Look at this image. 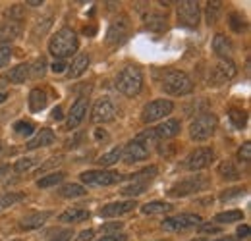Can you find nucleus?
<instances>
[{"instance_id":"obj_1","label":"nucleus","mask_w":251,"mask_h":241,"mask_svg":"<svg viewBox=\"0 0 251 241\" xmlns=\"http://www.w3.org/2000/svg\"><path fill=\"white\" fill-rule=\"evenodd\" d=\"M79 43H77V35L74 33V29L70 27H62L60 31H56V35H52L50 43H49V52L62 60V58H68L72 56L75 50H77Z\"/></svg>"},{"instance_id":"obj_2","label":"nucleus","mask_w":251,"mask_h":241,"mask_svg":"<svg viewBox=\"0 0 251 241\" xmlns=\"http://www.w3.org/2000/svg\"><path fill=\"white\" fill-rule=\"evenodd\" d=\"M160 87L166 95H174V96H182L189 95L193 91V81L189 79L186 72L180 70H166L162 79H160Z\"/></svg>"},{"instance_id":"obj_3","label":"nucleus","mask_w":251,"mask_h":241,"mask_svg":"<svg viewBox=\"0 0 251 241\" xmlns=\"http://www.w3.org/2000/svg\"><path fill=\"white\" fill-rule=\"evenodd\" d=\"M114 85L126 96H135L139 91L143 89V73L137 66H126L116 75Z\"/></svg>"},{"instance_id":"obj_4","label":"nucleus","mask_w":251,"mask_h":241,"mask_svg":"<svg viewBox=\"0 0 251 241\" xmlns=\"http://www.w3.org/2000/svg\"><path fill=\"white\" fill-rule=\"evenodd\" d=\"M180 129H182V121L176 120V118H172V120H166L164 123H160L157 127H153V129H149V131H143V133H139L137 135V141H141V143H149V141H157V139H170V137H174V135H178L180 133Z\"/></svg>"},{"instance_id":"obj_5","label":"nucleus","mask_w":251,"mask_h":241,"mask_svg":"<svg viewBox=\"0 0 251 241\" xmlns=\"http://www.w3.org/2000/svg\"><path fill=\"white\" fill-rule=\"evenodd\" d=\"M219 120L215 114H201L189 123V135L195 141H205L217 131Z\"/></svg>"},{"instance_id":"obj_6","label":"nucleus","mask_w":251,"mask_h":241,"mask_svg":"<svg viewBox=\"0 0 251 241\" xmlns=\"http://www.w3.org/2000/svg\"><path fill=\"white\" fill-rule=\"evenodd\" d=\"M120 180H122V176L112 170H87L81 174V181L87 187H106V185L118 183Z\"/></svg>"},{"instance_id":"obj_7","label":"nucleus","mask_w":251,"mask_h":241,"mask_svg":"<svg viewBox=\"0 0 251 241\" xmlns=\"http://www.w3.org/2000/svg\"><path fill=\"white\" fill-rule=\"evenodd\" d=\"M207 185H209V180H207L205 176L197 174V176H191L188 180H182L180 183L172 185V189L168 191V195H170V197H186V195L199 193V191L207 189Z\"/></svg>"},{"instance_id":"obj_8","label":"nucleus","mask_w":251,"mask_h":241,"mask_svg":"<svg viewBox=\"0 0 251 241\" xmlns=\"http://www.w3.org/2000/svg\"><path fill=\"white\" fill-rule=\"evenodd\" d=\"M172 110H174V102H172V100H168V98H158V100L149 102V104L143 108L141 120L145 121V123H153V121L168 116Z\"/></svg>"},{"instance_id":"obj_9","label":"nucleus","mask_w":251,"mask_h":241,"mask_svg":"<svg viewBox=\"0 0 251 241\" xmlns=\"http://www.w3.org/2000/svg\"><path fill=\"white\" fill-rule=\"evenodd\" d=\"M236 64L232 60H220L219 64L213 66L211 73H209V85L213 87H219V85H224L226 81H230L234 75H236Z\"/></svg>"},{"instance_id":"obj_10","label":"nucleus","mask_w":251,"mask_h":241,"mask_svg":"<svg viewBox=\"0 0 251 241\" xmlns=\"http://www.w3.org/2000/svg\"><path fill=\"white\" fill-rule=\"evenodd\" d=\"M176 14H178V22L184 27H197L201 10H199V4L195 0H184V2L178 4Z\"/></svg>"},{"instance_id":"obj_11","label":"nucleus","mask_w":251,"mask_h":241,"mask_svg":"<svg viewBox=\"0 0 251 241\" xmlns=\"http://www.w3.org/2000/svg\"><path fill=\"white\" fill-rule=\"evenodd\" d=\"M199 224H201V216L199 214H180V216L166 218L162 222V228L166 232H186V230H191V228H195Z\"/></svg>"},{"instance_id":"obj_12","label":"nucleus","mask_w":251,"mask_h":241,"mask_svg":"<svg viewBox=\"0 0 251 241\" xmlns=\"http://www.w3.org/2000/svg\"><path fill=\"white\" fill-rule=\"evenodd\" d=\"M129 33V20L126 16H120L116 20H112L110 27L106 31V43L108 45H122L127 39Z\"/></svg>"},{"instance_id":"obj_13","label":"nucleus","mask_w":251,"mask_h":241,"mask_svg":"<svg viewBox=\"0 0 251 241\" xmlns=\"http://www.w3.org/2000/svg\"><path fill=\"white\" fill-rule=\"evenodd\" d=\"M116 106L112 104V100L108 98H100L97 100L93 106V112H91V121L93 123H108L116 118Z\"/></svg>"},{"instance_id":"obj_14","label":"nucleus","mask_w":251,"mask_h":241,"mask_svg":"<svg viewBox=\"0 0 251 241\" xmlns=\"http://www.w3.org/2000/svg\"><path fill=\"white\" fill-rule=\"evenodd\" d=\"M213 160H215V151L211 147H199L193 152H189V156L186 158V166L189 170H203Z\"/></svg>"},{"instance_id":"obj_15","label":"nucleus","mask_w":251,"mask_h":241,"mask_svg":"<svg viewBox=\"0 0 251 241\" xmlns=\"http://www.w3.org/2000/svg\"><path fill=\"white\" fill-rule=\"evenodd\" d=\"M122 156H124V162L127 164H133V162H141L145 158H149V147L137 139L129 141L122 151Z\"/></svg>"},{"instance_id":"obj_16","label":"nucleus","mask_w":251,"mask_h":241,"mask_svg":"<svg viewBox=\"0 0 251 241\" xmlns=\"http://www.w3.org/2000/svg\"><path fill=\"white\" fill-rule=\"evenodd\" d=\"M87 106H89V102H87V98H77L75 100V104L72 106V110H70V114H68V121H66V129H75L83 118H85V114H87Z\"/></svg>"},{"instance_id":"obj_17","label":"nucleus","mask_w":251,"mask_h":241,"mask_svg":"<svg viewBox=\"0 0 251 241\" xmlns=\"http://www.w3.org/2000/svg\"><path fill=\"white\" fill-rule=\"evenodd\" d=\"M135 201L131 199V201H120V203H108V205H104L99 214L100 216H104V218H112V216H120V214H126V212H131L135 209Z\"/></svg>"},{"instance_id":"obj_18","label":"nucleus","mask_w":251,"mask_h":241,"mask_svg":"<svg viewBox=\"0 0 251 241\" xmlns=\"http://www.w3.org/2000/svg\"><path fill=\"white\" fill-rule=\"evenodd\" d=\"M213 50H215V54L219 56L220 60H230L232 50H234L232 41L226 35H222V33L215 35V39H213Z\"/></svg>"},{"instance_id":"obj_19","label":"nucleus","mask_w":251,"mask_h":241,"mask_svg":"<svg viewBox=\"0 0 251 241\" xmlns=\"http://www.w3.org/2000/svg\"><path fill=\"white\" fill-rule=\"evenodd\" d=\"M54 131L52 129H49V127H45V129H41L33 139L27 141V149L29 151H35V149H41V147H49V145H52L54 143Z\"/></svg>"},{"instance_id":"obj_20","label":"nucleus","mask_w":251,"mask_h":241,"mask_svg":"<svg viewBox=\"0 0 251 241\" xmlns=\"http://www.w3.org/2000/svg\"><path fill=\"white\" fill-rule=\"evenodd\" d=\"M22 35V24L18 20H8L0 25V43H10Z\"/></svg>"},{"instance_id":"obj_21","label":"nucleus","mask_w":251,"mask_h":241,"mask_svg":"<svg viewBox=\"0 0 251 241\" xmlns=\"http://www.w3.org/2000/svg\"><path fill=\"white\" fill-rule=\"evenodd\" d=\"M50 214H52V212H49V211L31 212V214H27V216H24V218H22L20 226H22L24 230H35V228H41V226L50 218Z\"/></svg>"},{"instance_id":"obj_22","label":"nucleus","mask_w":251,"mask_h":241,"mask_svg":"<svg viewBox=\"0 0 251 241\" xmlns=\"http://www.w3.org/2000/svg\"><path fill=\"white\" fill-rule=\"evenodd\" d=\"M89 218V211L87 209H81V207H74V209H68L64 211L58 220L64 222V224H75V222H83Z\"/></svg>"},{"instance_id":"obj_23","label":"nucleus","mask_w":251,"mask_h":241,"mask_svg":"<svg viewBox=\"0 0 251 241\" xmlns=\"http://www.w3.org/2000/svg\"><path fill=\"white\" fill-rule=\"evenodd\" d=\"M87 68H89V56H87V54H79L75 60L70 64V68H68V77H70V79H75V77L83 75V73L87 72Z\"/></svg>"},{"instance_id":"obj_24","label":"nucleus","mask_w":251,"mask_h":241,"mask_svg":"<svg viewBox=\"0 0 251 241\" xmlns=\"http://www.w3.org/2000/svg\"><path fill=\"white\" fill-rule=\"evenodd\" d=\"M49 102V96H47V91L45 89H33L29 93V110L31 112H41Z\"/></svg>"},{"instance_id":"obj_25","label":"nucleus","mask_w":251,"mask_h":241,"mask_svg":"<svg viewBox=\"0 0 251 241\" xmlns=\"http://www.w3.org/2000/svg\"><path fill=\"white\" fill-rule=\"evenodd\" d=\"M219 174L224 178V180L228 181H236L242 178V174H240V170L230 162V160H224V162H220L219 166Z\"/></svg>"},{"instance_id":"obj_26","label":"nucleus","mask_w":251,"mask_h":241,"mask_svg":"<svg viewBox=\"0 0 251 241\" xmlns=\"http://www.w3.org/2000/svg\"><path fill=\"white\" fill-rule=\"evenodd\" d=\"M145 25L151 31H162L166 27V16L162 14H155V12H149L145 16Z\"/></svg>"},{"instance_id":"obj_27","label":"nucleus","mask_w":251,"mask_h":241,"mask_svg":"<svg viewBox=\"0 0 251 241\" xmlns=\"http://www.w3.org/2000/svg\"><path fill=\"white\" fill-rule=\"evenodd\" d=\"M27 77H29V64H20L14 70H10V73H8V79L12 83H24Z\"/></svg>"},{"instance_id":"obj_28","label":"nucleus","mask_w":251,"mask_h":241,"mask_svg":"<svg viewBox=\"0 0 251 241\" xmlns=\"http://www.w3.org/2000/svg\"><path fill=\"white\" fill-rule=\"evenodd\" d=\"M143 214H164V212L172 211V205L164 203V201H153V203H147L141 207Z\"/></svg>"},{"instance_id":"obj_29","label":"nucleus","mask_w":251,"mask_h":241,"mask_svg":"<svg viewBox=\"0 0 251 241\" xmlns=\"http://www.w3.org/2000/svg\"><path fill=\"white\" fill-rule=\"evenodd\" d=\"M228 118H230L232 125H234L236 129H246V123H248V114H246V110H240V108H230Z\"/></svg>"},{"instance_id":"obj_30","label":"nucleus","mask_w":251,"mask_h":241,"mask_svg":"<svg viewBox=\"0 0 251 241\" xmlns=\"http://www.w3.org/2000/svg\"><path fill=\"white\" fill-rule=\"evenodd\" d=\"M238 220H244V212L242 211H226V212H219L215 216V222L217 224H232V222H238Z\"/></svg>"},{"instance_id":"obj_31","label":"nucleus","mask_w":251,"mask_h":241,"mask_svg":"<svg viewBox=\"0 0 251 241\" xmlns=\"http://www.w3.org/2000/svg\"><path fill=\"white\" fill-rule=\"evenodd\" d=\"M60 195L62 197H83V195H87V189L79 183H68V185L60 187Z\"/></svg>"},{"instance_id":"obj_32","label":"nucleus","mask_w":251,"mask_h":241,"mask_svg":"<svg viewBox=\"0 0 251 241\" xmlns=\"http://www.w3.org/2000/svg\"><path fill=\"white\" fill-rule=\"evenodd\" d=\"M64 172H52V174H49V176H45V178H41V180L37 181V185L41 187V189H47V187H52V185H56V183H60L64 180Z\"/></svg>"},{"instance_id":"obj_33","label":"nucleus","mask_w":251,"mask_h":241,"mask_svg":"<svg viewBox=\"0 0 251 241\" xmlns=\"http://www.w3.org/2000/svg\"><path fill=\"white\" fill-rule=\"evenodd\" d=\"M122 156V151L120 149H112V151H108L106 154H102L100 158H97V162H99V166H112V164H116L118 162V158Z\"/></svg>"},{"instance_id":"obj_34","label":"nucleus","mask_w":251,"mask_h":241,"mask_svg":"<svg viewBox=\"0 0 251 241\" xmlns=\"http://www.w3.org/2000/svg\"><path fill=\"white\" fill-rule=\"evenodd\" d=\"M20 201H24V193H6V195H0V211L8 209V207H12V205H16Z\"/></svg>"},{"instance_id":"obj_35","label":"nucleus","mask_w":251,"mask_h":241,"mask_svg":"<svg viewBox=\"0 0 251 241\" xmlns=\"http://www.w3.org/2000/svg\"><path fill=\"white\" fill-rule=\"evenodd\" d=\"M145 189H147V183H141V181H131L129 185H126L124 189H122V193H124V195H127V197H135V195L145 193Z\"/></svg>"},{"instance_id":"obj_36","label":"nucleus","mask_w":251,"mask_h":241,"mask_svg":"<svg viewBox=\"0 0 251 241\" xmlns=\"http://www.w3.org/2000/svg\"><path fill=\"white\" fill-rule=\"evenodd\" d=\"M37 162H39V158H33V156H27V158H20V160L14 164V172H16V174H22V172H25V170L33 168Z\"/></svg>"},{"instance_id":"obj_37","label":"nucleus","mask_w":251,"mask_h":241,"mask_svg":"<svg viewBox=\"0 0 251 241\" xmlns=\"http://www.w3.org/2000/svg\"><path fill=\"white\" fill-rule=\"evenodd\" d=\"M14 131L18 133V135H31L33 131H35V123L33 121H25V120H20L14 123Z\"/></svg>"},{"instance_id":"obj_38","label":"nucleus","mask_w":251,"mask_h":241,"mask_svg":"<svg viewBox=\"0 0 251 241\" xmlns=\"http://www.w3.org/2000/svg\"><path fill=\"white\" fill-rule=\"evenodd\" d=\"M219 14H220V2H209L207 4V24L209 25L217 24Z\"/></svg>"},{"instance_id":"obj_39","label":"nucleus","mask_w":251,"mask_h":241,"mask_svg":"<svg viewBox=\"0 0 251 241\" xmlns=\"http://www.w3.org/2000/svg\"><path fill=\"white\" fill-rule=\"evenodd\" d=\"M228 24H230V27L236 31V33H242V29H246V20L240 16V14H230V20H228Z\"/></svg>"},{"instance_id":"obj_40","label":"nucleus","mask_w":251,"mask_h":241,"mask_svg":"<svg viewBox=\"0 0 251 241\" xmlns=\"http://www.w3.org/2000/svg\"><path fill=\"white\" fill-rule=\"evenodd\" d=\"M45 70H47V60H45L43 56L33 62V66H29V72H33L35 77H41V75L45 73Z\"/></svg>"},{"instance_id":"obj_41","label":"nucleus","mask_w":251,"mask_h":241,"mask_svg":"<svg viewBox=\"0 0 251 241\" xmlns=\"http://www.w3.org/2000/svg\"><path fill=\"white\" fill-rule=\"evenodd\" d=\"M244 193H246V189H244V187H232L230 191L220 193V201H230V199L240 197V195H244Z\"/></svg>"},{"instance_id":"obj_42","label":"nucleus","mask_w":251,"mask_h":241,"mask_svg":"<svg viewBox=\"0 0 251 241\" xmlns=\"http://www.w3.org/2000/svg\"><path fill=\"white\" fill-rule=\"evenodd\" d=\"M10 58H12V48L8 45H0V68L8 66Z\"/></svg>"},{"instance_id":"obj_43","label":"nucleus","mask_w":251,"mask_h":241,"mask_svg":"<svg viewBox=\"0 0 251 241\" xmlns=\"http://www.w3.org/2000/svg\"><path fill=\"white\" fill-rule=\"evenodd\" d=\"M62 164V156H52L49 162H45L41 168H39V174H43V172H47V170H52V168H56V166H60Z\"/></svg>"},{"instance_id":"obj_44","label":"nucleus","mask_w":251,"mask_h":241,"mask_svg":"<svg viewBox=\"0 0 251 241\" xmlns=\"http://www.w3.org/2000/svg\"><path fill=\"white\" fill-rule=\"evenodd\" d=\"M238 158H240L242 162H246V164L251 160V143H250V141L242 145V149L238 151Z\"/></svg>"},{"instance_id":"obj_45","label":"nucleus","mask_w":251,"mask_h":241,"mask_svg":"<svg viewBox=\"0 0 251 241\" xmlns=\"http://www.w3.org/2000/svg\"><path fill=\"white\" fill-rule=\"evenodd\" d=\"M72 238H74V232L72 230H64V232H60L56 238H52L50 241H72Z\"/></svg>"},{"instance_id":"obj_46","label":"nucleus","mask_w":251,"mask_h":241,"mask_svg":"<svg viewBox=\"0 0 251 241\" xmlns=\"http://www.w3.org/2000/svg\"><path fill=\"white\" fill-rule=\"evenodd\" d=\"M66 66H68L66 62L56 60V62H54V64H52V66H50V70H52L54 73H60V72H64V70H66Z\"/></svg>"},{"instance_id":"obj_47","label":"nucleus","mask_w":251,"mask_h":241,"mask_svg":"<svg viewBox=\"0 0 251 241\" xmlns=\"http://www.w3.org/2000/svg\"><path fill=\"white\" fill-rule=\"evenodd\" d=\"M97 241H127L126 236H106V238H100Z\"/></svg>"},{"instance_id":"obj_48","label":"nucleus","mask_w":251,"mask_h":241,"mask_svg":"<svg viewBox=\"0 0 251 241\" xmlns=\"http://www.w3.org/2000/svg\"><path fill=\"white\" fill-rule=\"evenodd\" d=\"M248 234H250V228H248V226H240V228H238V238H240V240L248 238Z\"/></svg>"},{"instance_id":"obj_49","label":"nucleus","mask_w":251,"mask_h":241,"mask_svg":"<svg viewBox=\"0 0 251 241\" xmlns=\"http://www.w3.org/2000/svg\"><path fill=\"white\" fill-rule=\"evenodd\" d=\"M120 228H122V224H120V222H118V224L114 222V224H104V226H102V230H104V232H110V230H120Z\"/></svg>"},{"instance_id":"obj_50","label":"nucleus","mask_w":251,"mask_h":241,"mask_svg":"<svg viewBox=\"0 0 251 241\" xmlns=\"http://www.w3.org/2000/svg\"><path fill=\"white\" fill-rule=\"evenodd\" d=\"M201 232H211V234H215V232H219V226H213V224H205V226H201Z\"/></svg>"},{"instance_id":"obj_51","label":"nucleus","mask_w":251,"mask_h":241,"mask_svg":"<svg viewBox=\"0 0 251 241\" xmlns=\"http://www.w3.org/2000/svg\"><path fill=\"white\" fill-rule=\"evenodd\" d=\"M91 236H93V230H87V232H83L75 241H87V240H91Z\"/></svg>"},{"instance_id":"obj_52","label":"nucleus","mask_w":251,"mask_h":241,"mask_svg":"<svg viewBox=\"0 0 251 241\" xmlns=\"http://www.w3.org/2000/svg\"><path fill=\"white\" fill-rule=\"evenodd\" d=\"M50 116H52V120H60V118H62V108H60V106H56V108L52 110V114H50Z\"/></svg>"},{"instance_id":"obj_53","label":"nucleus","mask_w":251,"mask_h":241,"mask_svg":"<svg viewBox=\"0 0 251 241\" xmlns=\"http://www.w3.org/2000/svg\"><path fill=\"white\" fill-rule=\"evenodd\" d=\"M25 4H29V6H41L43 2H41V0H27Z\"/></svg>"},{"instance_id":"obj_54","label":"nucleus","mask_w":251,"mask_h":241,"mask_svg":"<svg viewBox=\"0 0 251 241\" xmlns=\"http://www.w3.org/2000/svg\"><path fill=\"white\" fill-rule=\"evenodd\" d=\"M217 241H236L234 238H230V236H226V238H220V240H217Z\"/></svg>"},{"instance_id":"obj_55","label":"nucleus","mask_w":251,"mask_h":241,"mask_svg":"<svg viewBox=\"0 0 251 241\" xmlns=\"http://www.w3.org/2000/svg\"><path fill=\"white\" fill-rule=\"evenodd\" d=\"M6 98H8V96H6V93H0V104H2Z\"/></svg>"},{"instance_id":"obj_56","label":"nucleus","mask_w":251,"mask_h":241,"mask_svg":"<svg viewBox=\"0 0 251 241\" xmlns=\"http://www.w3.org/2000/svg\"><path fill=\"white\" fill-rule=\"evenodd\" d=\"M8 170H10V168H8L6 164H4V166H0V174H2V172H8Z\"/></svg>"},{"instance_id":"obj_57","label":"nucleus","mask_w":251,"mask_h":241,"mask_svg":"<svg viewBox=\"0 0 251 241\" xmlns=\"http://www.w3.org/2000/svg\"><path fill=\"white\" fill-rule=\"evenodd\" d=\"M0 151H2V143H0Z\"/></svg>"},{"instance_id":"obj_58","label":"nucleus","mask_w":251,"mask_h":241,"mask_svg":"<svg viewBox=\"0 0 251 241\" xmlns=\"http://www.w3.org/2000/svg\"><path fill=\"white\" fill-rule=\"evenodd\" d=\"M16 241H20V240H16Z\"/></svg>"}]
</instances>
